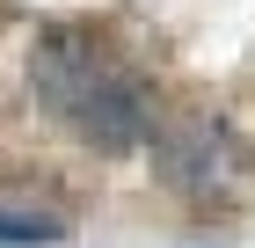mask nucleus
<instances>
[{
  "instance_id": "f257e3e1",
  "label": "nucleus",
  "mask_w": 255,
  "mask_h": 248,
  "mask_svg": "<svg viewBox=\"0 0 255 248\" xmlns=\"http://www.w3.org/2000/svg\"><path fill=\"white\" fill-rule=\"evenodd\" d=\"M146 146H153V175L182 197H212L234 175V139L212 110H168Z\"/></svg>"
},
{
  "instance_id": "7ed1b4c3",
  "label": "nucleus",
  "mask_w": 255,
  "mask_h": 248,
  "mask_svg": "<svg viewBox=\"0 0 255 248\" xmlns=\"http://www.w3.org/2000/svg\"><path fill=\"white\" fill-rule=\"evenodd\" d=\"M110 66V51H102L95 29H80V22H51L37 44H29V88H37L44 110H73L80 95H88V80Z\"/></svg>"
},
{
  "instance_id": "f03ea898",
  "label": "nucleus",
  "mask_w": 255,
  "mask_h": 248,
  "mask_svg": "<svg viewBox=\"0 0 255 248\" xmlns=\"http://www.w3.org/2000/svg\"><path fill=\"white\" fill-rule=\"evenodd\" d=\"M66 124L80 132V146H95V153H138L146 139H153V88L131 73V66H102L95 80H88V95L66 110Z\"/></svg>"
},
{
  "instance_id": "20e7f679",
  "label": "nucleus",
  "mask_w": 255,
  "mask_h": 248,
  "mask_svg": "<svg viewBox=\"0 0 255 248\" xmlns=\"http://www.w3.org/2000/svg\"><path fill=\"white\" fill-rule=\"evenodd\" d=\"M59 241H66V219H59V212L0 205V248H59Z\"/></svg>"
}]
</instances>
